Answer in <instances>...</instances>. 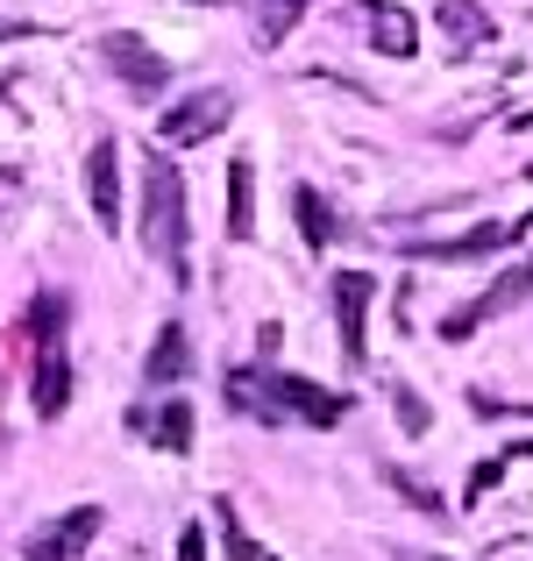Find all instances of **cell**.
Here are the masks:
<instances>
[{"mask_svg": "<svg viewBox=\"0 0 533 561\" xmlns=\"http://www.w3.org/2000/svg\"><path fill=\"white\" fill-rule=\"evenodd\" d=\"M178 561H206V534H200V526H185V534H178Z\"/></svg>", "mask_w": 533, "mask_h": 561, "instance_id": "7402d4cb", "label": "cell"}, {"mask_svg": "<svg viewBox=\"0 0 533 561\" xmlns=\"http://www.w3.org/2000/svg\"><path fill=\"white\" fill-rule=\"evenodd\" d=\"M263 377H271V398L285 405V420H306V426H334L349 412V398L342 391H328V383H314V377H277L271 363H263Z\"/></svg>", "mask_w": 533, "mask_h": 561, "instance_id": "8992f818", "label": "cell"}, {"mask_svg": "<svg viewBox=\"0 0 533 561\" xmlns=\"http://www.w3.org/2000/svg\"><path fill=\"white\" fill-rule=\"evenodd\" d=\"M292 214H299L306 249H328V242H334V214H328V199H320L314 185H299V192H292Z\"/></svg>", "mask_w": 533, "mask_h": 561, "instance_id": "e0dca14e", "label": "cell"}, {"mask_svg": "<svg viewBox=\"0 0 533 561\" xmlns=\"http://www.w3.org/2000/svg\"><path fill=\"white\" fill-rule=\"evenodd\" d=\"M143 377H150V383H185L192 377V342H185L178 320L157 328V348H150V363H143Z\"/></svg>", "mask_w": 533, "mask_h": 561, "instance_id": "4fadbf2b", "label": "cell"}, {"mask_svg": "<svg viewBox=\"0 0 533 561\" xmlns=\"http://www.w3.org/2000/svg\"><path fill=\"white\" fill-rule=\"evenodd\" d=\"M100 57H107V71L128 85V93H143V100H157L171 85V65L143 36H122V28H114V36H100Z\"/></svg>", "mask_w": 533, "mask_h": 561, "instance_id": "5b68a950", "label": "cell"}, {"mask_svg": "<svg viewBox=\"0 0 533 561\" xmlns=\"http://www.w3.org/2000/svg\"><path fill=\"white\" fill-rule=\"evenodd\" d=\"M228 234H235V242L257 234V164H249V157L228 164Z\"/></svg>", "mask_w": 533, "mask_h": 561, "instance_id": "5bb4252c", "label": "cell"}, {"mask_svg": "<svg viewBox=\"0 0 533 561\" xmlns=\"http://www.w3.org/2000/svg\"><path fill=\"white\" fill-rule=\"evenodd\" d=\"M143 434H157V448H165V455H185L192 448V405H185V398H165V412H157Z\"/></svg>", "mask_w": 533, "mask_h": 561, "instance_id": "ac0fdd59", "label": "cell"}, {"mask_svg": "<svg viewBox=\"0 0 533 561\" xmlns=\"http://www.w3.org/2000/svg\"><path fill=\"white\" fill-rule=\"evenodd\" d=\"M441 28H449L455 50H477V43H491V36H498V22L477 8V0H441Z\"/></svg>", "mask_w": 533, "mask_h": 561, "instance_id": "9a60e30c", "label": "cell"}, {"mask_svg": "<svg viewBox=\"0 0 533 561\" xmlns=\"http://www.w3.org/2000/svg\"><path fill=\"white\" fill-rule=\"evenodd\" d=\"M86 199H93V220L107 234L122 228V150H114V136H100L86 150Z\"/></svg>", "mask_w": 533, "mask_h": 561, "instance_id": "9c48e42d", "label": "cell"}, {"mask_svg": "<svg viewBox=\"0 0 533 561\" xmlns=\"http://www.w3.org/2000/svg\"><path fill=\"white\" fill-rule=\"evenodd\" d=\"M506 469H512L506 455H484V462L469 469V483H463V505H484V497H491L498 483H506Z\"/></svg>", "mask_w": 533, "mask_h": 561, "instance_id": "ffe728a7", "label": "cell"}, {"mask_svg": "<svg viewBox=\"0 0 533 561\" xmlns=\"http://www.w3.org/2000/svg\"><path fill=\"white\" fill-rule=\"evenodd\" d=\"M214 519H220V540H228V561H277V554H263L257 540H249V526H242V512L228 505V497H220L214 505Z\"/></svg>", "mask_w": 533, "mask_h": 561, "instance_id": "d6986e66", "label": "cell"}, {"mask_svg": "<svg viewBox=\"0 0 533 561\" xmlns=\"http://www.w3.org/2000/svg\"><path fill=\"white\" fill-rule=\"evenodd\" d=\"M363 28H370V50L377 57H412L420 50V22H412L398 0H363Z\"/></svg>", "mask_w": 533, "mask_h": 561, "instance_id": "8fae6325", "label": "cell"}, {"mask_svg": "<svg viewBox=\"0 0 533 561\" xmlns=\"http://www.w3.org/2000/svg\"><path fill=\"white\" fill-rule=\"evenodd\" d=\"M143 249L178 277L192 285V249H185V179L165 150L143 157Z\"/></svg>", "mask_w": 533, "mask_h": 561, "instance_id": "6da1fadb", "label": "cell"}, {"mask_svg": "<svg viewBox=\"0 0 533 561\" xmlns=\"http://www.w3.org/2000/svg\"><path fill=\"white\" fill-rule=\"evenodd\" d=\"M533 220H484V228L469 234H449V242H412V256L420 263H469V256H491V249H512Z\"/></svg>", "mask_w": 533, "mask_h": 561, "instance_id": "52a82bcc", "label": "cell"}, {"mask_svg": "<svg viewBox=\"0 0 533 561\" xmlns=\"http://www.w3.org/2000/svg\"><path fill=\"white\" fill-rule=\"evenodd\" d=\"M29 398H36V420H57V412L71 405V356H65V334H43V342H36Z\"/></svg>", "mask_w": 533, "mask_h": 561, "instance_id": "ba28073f", "label": "cell"}, {"mask_svg": "<svg viewBox=\"0 0 533 561\" xmlns=\"http://www.w3.org/2000/svg\"><path fill=\"white\" fill-rule=\"evenodd\" d=\"M526 299H533V256H526V263H512V271H498L491 285H484V299L455 306V313L441 320V342H469L477 328H491V320H506L512 306H526Z\"/></svg>", "mask_w": 533, "mask_h": 561, "instance_id": "7a4b0ae2", "label": "cell"}, {"mask_svg": "<svg viewBox=\"0 0 533 561\" xmlns=\"http://www.w3.org/2000/svg\"><path fill=\"white\" fill-rule=\"evenodd\" d=\"M526 179H533V164H526Z\"/></svg>", "mask_w": 533, "mask_h": 561, "instance_id": "4316f807", "label": "cell"}, {"mask_svg": "<svg viewBox=\"0 0 533 561\" xmlns=\"http://www.w3.org/2000/svg\"><path fill=\"white\" fill-rule=\"evenodd\" d=\"M200 8H214V0H200Z\"/></svg>", "mask_w": 533, "mask_h": 561, "instance_id": "484cf974", "label": "cell"}, {"mask_svg": "<svg viewBox=\"0 0 533 561\" xmlns=\"http://www.w3.org/2000/svg\"><path fill=\"white\" fill-rule=\"evenodd\" d=\"M228 412H249V420H263V426H285V405L271 398V377H263V363H235L228 370Z\"/></svg>", "mask_w": 533, "mask_h": 561, "instance_id": "7c38bea8", "label": "cell"}, {"mask_svg": "<svg viewBox=\"0 0 533 561\" xmlns=\"http://www.w3.org/2000/svg\"><path fill=\"white\" fill-rule=\"evenodd\" d=\"M242 8H249V22H257V43H285L314 0H242Z\"/></svg>", "mask_w": 533, "mask_h": 561, "instance_id": "2e32d148", "label": "cell"}, {"mask_svg": "<svg viewBox=\"0 0 533 561\" xmlns=\"http://www.w3.org/2000/svg\"><path fill=\"white\" fill-rule=\"evenodd\" d=\"M93 534H100V505H71L57 526L29 534V561H79L93 548Z\"/></svg>", "mask_w": 533, "mask_h": 561, "instance_id": "30bf717a", "label": "cell"}, {"mask_svg": "<svg viewBox=\"0 0 533 561\" xmlns=\"http://www.w3.org/2000/svg\"><path fill=\"white\" fill-rule=\"evenodd\" d=\"M392 398H398V426H406V434H427V426H434V412H427L420 391H392Z\"/></svg>", "mask_w": 533, "mask_h": 561, "instance_id": "44dd1931", "label": "cell"}, {"mask_svg": "<svg viewBox=\"0 0 533 561\" xmlns=\"http://www.w3.org/2000/svg\"><path fill=\"white\" fill-rule=\"evenodd\" d=\"M0 179H8V171H0Z\"/></svg>", "mask_w": 533, "mask_h": 561, "instance_id": "83f0119b", "label": "cell"}, {"mask_svg": "<svg viewBox=\"0 0 533 561\" xmlns=\"http://www.w3.org/2000/svg\"><path fill=\"white\" fill-rule=\"evenodd\" d=\"M334 291V328H342V363L349 370H363L370 356V299H377V277L370 271H334L328 277Z\"/></svg>", "mask_w": 533, "mask_h": 561, "instance_id": "277c9868", "label": "cell"}, {"mask_svg": "<svg viewBox=\"0 0 533 561\" xmlns=\"http://www.w3.org/2000/svg\"><path fill=\"white\" fill-rule=\"evenodd\" d=\"M235 100L220 93V85H200V93H185L171 114H157V142L165 150H192V142H214L220 128H228Z\"/></svg>", "mask_w": 533, "mask_h": 561, "instance_id": "3957f363", "label": "cell"}, {"mask_svg": "<svg viewBox=\"0 0 533 561\" xmlns=\"http://www.w3.org/2000/svg\"><path fill=\"white\" fill-rule=\"evenodd\" d=\"M36 22H22V14H0V43H14V36H29Z\"/></svg>", "mask_w": 533, "mask_h": 561, "instance_id": "603a6c76", "label": "cell"}, {"mask_svg": "<svg viewBox=\"0 0 533 561\" xmlns=\"http://www.w3.org/2000/svg\"><path fill=\"white\" fill-rule=\"evenodd\" d=\"M406 561H449V554H406Z\"/></svg>", "mask_w": 533, "mask_h": 561, "instance_id": "d4e9b609", "label": "cell"}, {"mask_svg": "<svg viewBox=\"0 0 533 561\" xmlns=\"http://www.w3.org/2000/svg\"><path fill=\"white\" fill-rule=\"evenodd\" d=\"M506 462H533V440H512V448H498Z\"/></svg>", "mask_w": 533, "mask_h": 561, "instance_id": "cb8c5ba5", "label": "cell"}]
</instances>
